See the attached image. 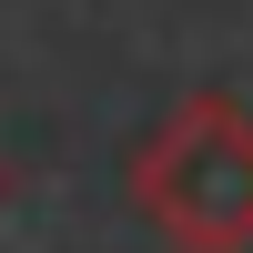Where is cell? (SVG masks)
Wrapping results in <instances>:
<instances>
[{"label": "cell", "instance_id": "1", "mask_svg": "<svg viewBox=\"0 0 253 253\" xmlns=\"http://www.w3.org/2000/svg\"><path fill=\"white\" fill-rule=\"evenodd\" d=\"M132 193L182 253H243L253 243V112L233 91H193L142 142Z\"/></svg>", "mask_w": 253, "mask_h": 253}]
</instances>
